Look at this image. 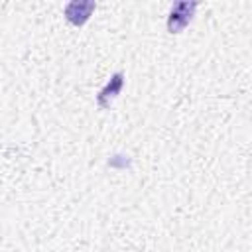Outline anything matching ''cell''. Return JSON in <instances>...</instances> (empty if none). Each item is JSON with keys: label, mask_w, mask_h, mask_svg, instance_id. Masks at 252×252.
Segmentation results:
<instances>
[{"label": "cell", "mask_w": 252, "mask_h": 252, "mask_svg": "<svg viewBox=\"0 0 252 252\" xmlns=\"http://www.w3.org/2000/svg\"><path fill=\"white\" fill-rule=\"evenodd\" d=\"M197 2H177L171 6L169 16H167V32L169 33H181L189 22L193 20Z\"/></svg>", "instance_id": "1"}, {"label": "cell", "mask_w": 252, "mask_h": 252, "mask_svg": "<svg viewBox=\"0 0 252 252\" xmlns=\"http://www.w3.org/2000/svg\"><path fill=\"white\" fill-rule=\"evenodd\" d=\"M122 85H124V73H122V71H118V73H114V75L110 77V81L104 85V89L96 94V102H98V106H100L102 110L110 108L112 100L120 94Z\"/></svg>", "instance_id": "2"}, {"label": "cell", "mask_w": 252, "mask_h": 252, "mask_svg": "<svg viewBox=\"0 0 252 252\" xmlns=\"http://www.w3.org/2000/svg\"><path fill=\"white\" fill-rule=\"evenodd\" d=\"M94 12V2H69L65 6V18L73 26H83Z\"/></svg>", "instance_id": "3"}]
</instances>
